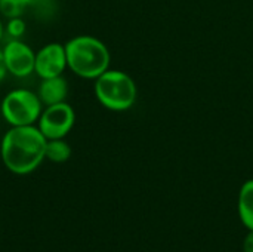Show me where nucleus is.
<instances>
[{
	"instance_id": "0eeeda50",
	"label": "nucleus",
	"mask_w": 253,
	"mask_h": 252,
	"mask_svg": "<svg viewBox=\"0 0 253 252\" xmlns=\"http://www.w3.org/2000/svg\"><path fill=\"white\" fill-rule=\"evenodd\" d=\"M67 68L65 46L61 43H47L36 52L34 73L40 79L62 76Z\"/></svg>"
},
{
	"instance_id": "39448f33",
	"label": "nucleus",
	"mask_w": 253,
	"mask_h": 252,
	"mask_svg": "<svg viewBox=\"0 0 253 252\" xmlns=\"http://www.w3.org/2000/svg\"><path fill=\"white\" fill-rule=\"evenodd\" d=\"M76 123L74 108L68 102H58L46 105L36 123L46 140L65 138Z\"/></svg>"
},
{
	"instance_id": "4468645a",
	"label": "nucleus",
	"mask_w": 253,
	"mask_h": 252,
	"mask_svg": "<svg viewBox=\"0 0 253 252\" xmlns=\"http://www.w3.org/2000/svg\"><path fill=\"white\" fill-rule=\"evenodd\" d=\"M6 74H7V70H6L4 59H3V53H1V49H0V82H3V79L6 77Z\"/></svg>"
},
{
	"instance_id": "6e6552de",
	"label": "nucleus",
	"mask_w": 253,
	"mask_h": 252,
	"mask_svg": "<svg viewBox=\"0 0 253 252\" xmlns=\"http://www.w3.org/2000/svg\"><path fill=\"white\" fill-rule=\"evenodd\" d=\"M37 95L44 107L58 104V102H64L68 95L67 80L62 76L42 79L39 89H37Z\"/></svg>"
},
{
	"instance_id": "9b49d317",
	"label": "nucleus",
	"mask_w": 253,
	"mask_h": 252,
	"mask_svg": "<svg viewBox=\"0 0 253 252\" xmlns=\"http://www.w3.org/2000/svg\"><path fill=\"white\" fill-rule=\"evenodd\" d=\"M36 3V0H0V13L7 18H22V15Z\"/></svg>"
},
{
	"instance_id": "7ed1b4c3",
	"label": "nucleus",
	"mask_w": 253,
	"mask_h": 252,
	"mask_svg": "<svg viewBox=\"0 0 253 252\" xmlns=\"http://www.w3.org/2000/svg\"><path fill=\"white\" fill-rule=\"evenodd\" d=\"M96 100L111 111H126L136 101V85L133 79L120 70H107L95 79Z\"/></svg>"
},
{
	"instance_id": "423d86ee",
	"label": "nucleus",
	"mask_w": 253,
	"mask_h": 252,
	"mask_svg": "<svg viewBox=\"0 0 253 252\" xmlns=\"http://www.w3.org/2000/svg\"><path fill=\"white\" fill-rule=\"evenodd\" d=\"M7 73L15 77H27L34 73V50L21 39H10L1 49Z\"/></svg>"
},
{
	"instance_id": "2eb2a0df",
	"label": "nucleus",
	"mask_w": 253,
	"mask_h": 252,
	"mask_svg": "<svg viewBox=\"0 0 253 252\" xmlns=\"http://www.w3.org/2000/svg\"><path fill=\"white\" fill-rule=\"evenodd\" d=\"M3 34H4V25L1 24V19H0V40H1Z\"/></svg>"
},
{
	"instance_id": "f8f14e48",
	"label": "nucleus",
	"mask_w": 253,
	"mask_h": 252,
	"mask_svg": "<svg viewBox=\"0 0 253 252\" xmlns=\"http://www.w3.org/2000/svg\"><path fill=\"white\" fill-rule=\"evenodd\" d=\"M6 31L12 39H19L25 33V22L22 21V18H12L6 25Z\"/></svg>"
},
{
	"instance_id": "20e7f679",
	"label": "nucleus",
	"mask_w": 253,
	"mask_h": 252,
	"mask_svg": "<svg viewBox=\"0 0 253 252\" xmlns=\"http://www.w3.org/2000/svg\"><path fill=\"white\" fill-rule=\"evenodd\" d=\"M43 110L39 95L30 89H13L4 95L0 104V113L10 126L36 125Z\"/></svg>"
},
{
	"instance_id": "9d476101",
	"label": "nucleus",
	"mask_w": 253,
	"mask_h": 252,
	"mask_svg": "<svg viewBox=\"0 0 253 252\" xmlns=\"http://www.w3.org/2000/svg\"><path fill=\"white\" fill-rule=\"evenodd\" d=\"M44 157L53 163H64L71 157V147L64 138L47 140Z\"/></svg>"
},
{
	"instance_id": "f03ea898",
	"label": "nucleus",
	"mask_w": 253,
	"mask_h": 252,
	"mask_svg": "<svg viewBox=\"0 0 253 252\" xmlns=\"http://www.w3.org/2000/svg\"><path fill=\"white\" fill-rule=\"evenodd\" d=\"M64 46L67 68L82 79H96L110 68V50L93 36H76Z\"/></svg>"
},
{
	"instance_id": "ddd939ff",
	"label": "nucleus",
	"mask_w": 253,
	"mask_h": 252,
	"mask_svg": "<svg viewBox=\"0 0 253 252\" xmlns=\"http://www.w3.org/2000/svg\"><path fill=\"white\" fill-rule=\"evenodd\" d=\"M243 252H253V230H251L243 241Z\"/></svg>"
},
{
	"instance_id": "1a4fd4ad",
	"label": "nucleus",
	"mask_w": 253,
	"mask_h": 252,
	"mask_svg": "<svg viewBox=\"0 0 253 252\" xmlns=\"http://www.w3.org/2000/svg\"><path fill=\"white\" fill-rule=\"evenodd\" d=\"M239 215L242 223L253 230V180L246 181L239 195Z\"/></svg>"
},
{
	"instance_id": "f257e3e1",
	"label": "nucleus",
	"mask_w": 253,
	"mask_h": 252,
	"mask_svg": "<svg viewBox=\"0 0 253 252\" xmlns=\"http://www.w3.org/2000/svg\"><path fill=\"white\" fill-rule=\"evenodd\" d=\"M46 143L47 140L36 125L10 126L0 143L1 162L12 174H31L46 159Z\"/></svg>"
}]
</instances>
